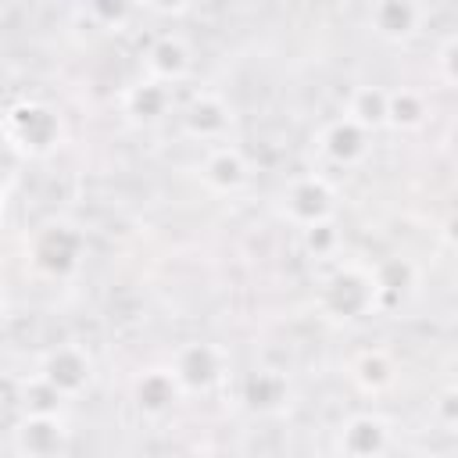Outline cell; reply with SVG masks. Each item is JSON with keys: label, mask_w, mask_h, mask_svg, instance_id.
I'll use <instances>...</instances> for the list:
<instances>
[{"label": "cell", "mask_w": 458, "mask_h": 458, "mask_svg": "<svg viewBox=\"0 0 458 458\" xmlns=\"http://www.w3.org/2000/svg\"><path fill=\"white\" fill-rule=\"evenodd\" d=\"M454 386H458V383H454Z\"/></svg>", "instance_id": "obj_28"}, {"label": "cell", "mask_w": 458, "mask_h": 458, "mask_svg": "<svg viewBox=\"0 0 458 458\" xmlns=\"http://www.w3.org/2000/svg\"><path fill=\"white\" fill-rule=\"evenodd\" d=\"M182 394H186V390H182V383L175 379L172 369H147V372H140L136 383H132V401H136L140 415H147V419L168 415V411L179 404Z\"/></svg>", "instance_id": "obj_9"}, {"label": "cell", "mask_w": 458, "mask_h": 458, "mask_svg": "<svg viewBox=\"0 0 458 458\" xmlns=\"http://www.w3.org/2000/svg\"><path fill=\"white\" fill-rule=\"evenodd\" d=\"M68 444V422L61 411H25L14 422V447L21 458H61Z\"/></svg>", "instance_id": "obj_5"}, {"label": "cell", "mask_w": 458, "mask_h": 458, "mask_svg": "<svg viewBox=\"0 0 458 458\" xmlns=\"http://www.w3.org/2000/svg\"><path fill=\"white\" fill-rule=\"evenodd\" d=\"M447 150H451V157L458 161V122L447 129Z\"/></svg>", "instance_id": "obj_26"}, {"label": "cell", "mask_w": 458, "mask_h": 458, "mask_svg": "<svg viewBox=\"0 0 458 458\" xmlns=\"http://www.w3.org/2000/svg\"><path fill=\"white\" fill-rule=\"evenodd\" d=\"M29 261L50 276V279H64L79 268L82 261V233L68 222H50L43 225L36 236H32V247H29Z\"/></svg>", "instance_id": "obj_3"}, {"label": "cell", "mask_w": 458, "mask_h": 458, "mask_svg": "<svg viewBox=\"0 0 458 458\" xmlns=\"http://www.w3.org/2000/svg\"><path fill=\"white\" fill-rule=\"evenodd\" d=\"M369 150V132L351 122L347 114L344 118H333L322 132H318V154L333 165H358Z\"/></svg>", "instance_id": "obj_11"}, {"label": "cell", "mask_w": 458, "mask_h": 458, "mask_svg": "<svg viewBox=\"0 0 458 458\" xmlns=\"http://www.w3.org/2000/svg\"><path fill=\"white\" fill-rule=\"evenodd\" d=\"M351 376L365 394H379L394 383V361L386 351H361L351 365Z\"/></svg>", "instance_id": "obj_19"}, {"label": "cell", "mask_w": 458, "mask_h": 458, "mask_svg": "<svg viewBox=\"0 0 458 458\" xmlns=\"http://www.w3.org/2000/svg\"><path fill=\"white\" fill-rule=\"evenodd\" d=\"M433 411H437V422H444L447 429L458 433V386H447V390L433 401Z\"/></svg>", "instance_id": "obj_24"}, {"label": "cell", "mask_w": 458, "mask_h": 458, "mask_svg": "<svg viewBox=\"0 0 458 458\" xmlns=\"http://www.w3.org/2000/svg\"><path fill=\"white\" fill-rule=\"evenodd\" d=\"M172 372L186 394H204L222 379V351L211 344H182L172 358Z\"/></svg>", "instance_id": "obj_7"}, {"label": "cell", "mask_w": 458, "mask_h": 458, "mask_svg": "<svg viewBox=\"0 0 458 458\" xmlns=\"http://www.w3.org/2000/svg\"><path fill=\"white\" fill-rule=\"evenodd\" d=\"M336 447L344 458H383L390 447V426H386V419L361 411L340 426Z\"/></svg>", "instance_id": "obj_8"}, {"label": "cell", "mask_w": 458, "mask_h": 458, "mask_svg": "<svg viewBox=\"0 0 458 458\" xmlns=\"http://www.w3.org/2000/svg\"><path fill=\"white\" fill-rule=\"evenodd\" d=\"M426 18V7L419 4H408V0H383V4H372L369 7V25L376 36L390 39V43H401V39H411L419 32Z\"/></svg>", "instance_id": "obj_13"}, {"label": "cell", "mask_w": 458, "mask_h": 458, "mask_svg": "<svg viewBox=\"0 0 458 458\" xmlns=\"http://www.w3.org/2000/svg\"><path fill=\"white\" fill-rule=\"evenodd\" d=\"M182 122H186V132L190 136H197V140H218L229 129V107L215 93H197L193 104L186 107Z\"/></svg>", "instance_id": "obj_15"}, {"label": "cell", "mask_w": 458, "mask_h": 458, "mask_svg": "<svg viewBox=\"0 0 458 458\" xmlns=\"http://www.w3.org/2000/svg\"><path fill=\"white\" fill-rule=\"evenodd\" d=\"M333 204H336V193H333L329 179L315 175V172L311 175H297L283 193V215L301 229L333 218Z\"/></svg>", "instance_id": "obj_4"}, {"label": "cell", "mask_w": 458, "mask_h": 458, "mask_svg": "<svg viewBox=\"0 0 458 458\" xmlns=\"http://www.w3.org/2000/svg\"><path fill=\"white\" fill-rule=\"evenodd\" d=\"M200 175H204L208 190H215V193H236V190L247 186L250 165H247V157H243L236 147L222 143V147H211V150L204 154Z\"/></svg>", "instance_id": "obj_12"}, {"label": "cell", "mask_w": 458, "mask_h": 458, "mask_svg": "<svg viewBox=\"0 0 458 458\" xmlns=\"http://www.w3.org/2000/svg\"><path fill=\"white\" fill-rule=\"evenodd\" d=\"M143 68H147V79L154 82H179L186 72H190V47L172 36V32H161L147 43L143 50Z\"/></svg>", "instance_id": "obj_10"}, {"label": "cell", "mask_w": 458, "mask_h": 458, "mask_svg": "<svg viewBox=\"0 0 458 458\" xmlns=\"http://www.w3.org/2000/svg\"><path fill=\"white\" fill-rule=\"evenodd\" d=\"M322 308L336 318H358L365 311H376V279L372 268L358 265H336L333 276L322 283Z\"/></svg>", "instance_id": "obj_2"}, {"label": "cell", "mask_w": 458, "mask_h": 458, "mask_svg": "<svg viewBox=\"0 0 458 458\" xmlns=\"http://www.w3.org/2000/svg\"><path fill=\"white\" fill-rule=\"evenodd\" d=\"M386 111H390V93L379 86H358L347 100V118L358 122L365 132L386 125Z\"/></svg>", "instance_id": "obj_18"}, {"label": "cell", "mask_w": 458, "mask_h": 458, "mask_svg": "<svg viewBox=\"0 0 458 458\" xmlns=\"http://www.w3.org/2000/svg\"><path fill=\"white\" fill-rule=\"evenodd\" d=\"M301 240H304V250H308L311 258H333L336 247H340V233H336V222H333V218L301 229Z\"/></svg>", "instance_id": "obj_21"}, {"label": "cell", "mask_w": 458, "mask_h": 458, "mask_svg": "<svg viewBox=\"0 0 458 458\" xmlns=\"http://www.w3.org/2000/svg\"><path fill=\"white\" fill-rule=\"evenodd\" d=\"M243 401L258 411H272L286 401V376L276 369H254L243 379Z\"/></svg>", "instance_id": "obj_17"}, {"label": "cell", "mask_w": 458, "mask_h": 458, "mask_svg": "<svg viewBox=\"0 0 458 458\" xmlns=\"http://www.w3.org/2000/svg\"><path fill=\"white\" fill-rule=\"evenodd\" d=\"M454 458H458V454H454Z\"/></svg>", "instance_id": "obj_27"}, {"label": "cell", "mask_w": 458, "mask_h": 458, "mask_svg": "<svg viewBox=\"0 0 458 458\" xmlns=\"http://www.w3.org/2000/svg\"><path fill=\"white\" fill-rule=\"evenodd\" d=\"M39 379L64 401V397H79L89 383H93V361L82 347L75 344H61L54 351H47L43 365H39Z\"/></svg>", "instance_id": "obj_6"}, {"label": "cell", "mask_w": 458, "mask_h": 458, "mask_svg": "<svg viewBox=\"0 0 458 458\" xmlns=\"http://www.w3.org/2000/svg\"><path fill=\"white\" fill-rule=\"evenodd\" d=\"M372 279H376V311H386L394 304H401L411 286H415V268L404 261V258H386L372 268Z\"/></svg>", "instance_id": "obj_14"}, {"label": "cell", "mask_w": 458, "mask_h": 458, "mask_svg": "<svg viewBox=\"0 0 458 458\" xmlns=\"http://www.w3.org/2000/svg\"><path fill=\"white\" fill-rule=\"evenodd\" d=\"M4 132L11 150L25 157H43L61 143V118L54 107L39 100H14L4 118Z\"/></svg>", "instance_id": "obj_1"}, {"label": "cell", "mask_w": 458, "mask_h": 458, "mask_svg": "<svg viewBox=\"0 0 458 458\" xmlns=\"http://www.w3.org/2000/svg\"><path fill=\"white\" fill-rule=\"evenodd\" d=\"M172 97H168V86L165 82H154V79H140L125 89L122 97V107L125 114H132L136 122H157L165 111H168Z\"/></svg>", "instance_id": "obj_16"}, {"label": "cell", "mask_w": 458, "mask_h": 458, "mask_svg": "<svg viewBox=\"0 0 458 458\" xmlns=\"http://www.w3.org/2000/svg\"><path fill=\"white\" fill-rule=\"evenodd\" d=\"M82 14H89L100 29H111V25H122L129 14H132V7H122V4H89V7H82Z\"/></svg>", "instance_id": "obj_23"}, {"label": "cell", "mask_w": 458, "mask_h": 458, "mask_svg": "<svg viewBox=\"0 0 458 458\" xmlns=\"http://www.w3.org/2000/svg\"><path fill=\"white\" fill-rule=\"evenodd\" d=\"M426 122V97L411 86H401L390 93V111H386V125L394 129H419Z\"/></svg>", "instance_id": "obj_20"}, {"label": "cell", "mask_w": 458, "mask_h": 458, "mask_svg": "<svg viewBox=\"0 0 458 458\" xmlns=\"http://www.w3.org/2000/svg\"><path fill=\"white\" fill-rule=\"evenodd\" d=\"M437 72H440V79L447 86H458V32L440 43V50H437Z\"/></svg>", "instance_id": "obj_22"}, {"label": "cell", "mask_w": 458, "mask_h": 458, "mask_svg": "<svg viewBox=\"0 0 458 458\" xmlns=\"http://www.w3.org/2000/svg\"><path fill=\"white\" fill-rule=\"evenodd\" d=\"M440 233H444V240H447V243L458 250V208H454V211L444 218V229H440Z\"/></svg>", "instance_id": "obj_25"}]
</instances>
